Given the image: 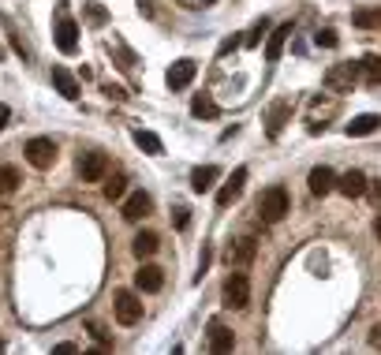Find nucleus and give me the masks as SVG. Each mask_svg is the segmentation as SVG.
<instances>
[{
	"instance_id": "obj_1",
	"label": "nucleus",
	"mask_w": 381,
	"mask_h": 355,
	"mask_svg": "<svg viewBox=\"0 0 381 355\" xmlns=\"http://www.w3.org/2000/svg\"><path fill=\"white\" fill-rule=\"evenodd\" d=\"M258 214H262V221H269V225H277V221L288 214V191L281 187H269L266 194L258 199Z\"/></svg>"
},
{
	"instance_id": "obj_2",
	"label": "nucleus",
	"mask_w": 381,
	"mask_h": 355,
	"mask_svg": "<svg viewBox=\"0 0 381 355\" xmlns=\"http://www.w3.org/2000/svg\"><path fill=\"white\" fill-rule=\"evenodd\" d=\"M247 303H251V281H247V273H228V281H225V307L243 310Z\"/></svg>"
},
{
	"instance_id": "obj_3",
	"label": "nucleus",
	"mask_w": 381,
	"mask_h": 355,
	"mask_svg": "<svg viewBox=\"0 0 381 355\" xmlns=\"http://www.w3.org/2000/svg\"><path fill=\"white\" fill-rule=\"evenodd\" d=\"M356 78H359V64H333V68L325 71V90L348 94V90L356 86Z\"/></svg>"
},
{
	"instance_id": "obj_4",
	"label": "nucleus",
	"mask_w": 381,
	"mask_h": 355,
	"mask_svg": "<svg viewBox=\"0 0 381 355\" xmlns=\"http://www.w3.org/2000/svg\"><path fill=\"white\" fill-rule=\"evenodd\" d=\"M57 49L68 52V57H71V52H78V23L64 8L57 11Z\"/></svg>"
},
{
	"instance_id": "obj_5",
	"label": "nucleus",
	"mask_w": 381,
	"mask_h": 355,
	"mask_svg": "<svg viewBox=\"0 0 381 355\" xmlns=\"http://www.w3.org/2000/svg\"><path fill=\"white\" fill-rule=\"evenodd\" d=\"M26 161H30L34 168H52V161H57V142L52 139H30L26 142Z\"/></svg>"
},
{
	"instance_id": "obj_6",
	"label": "nucleus",
	"mask_w": 381,
	"mask_h": 355,
	"mask_svg": "<svg viewBox=\"0 0 381 355\" xmlns=\"http://www.w3.org/2000/svg\"><path fill=\"white\" fill-rule=\"evenodd\" d=\"M78 176H83L86 183H98V180H105V176H109V157H105V153H98V150L83 153V157H78Z\"/></svg>"
},
{
	"instance_id": "obj_7",
	"label": "nucleus",
	"mask_w": 381,
	"mask_h": 355,
	"mask_svg": "<svg viewBox=\"0 0 381 355\" xmlns=\"http://www.w3.org/2000/svg\"><path fill=\"white\" fill-rule=\"evenodd\" d=\"M142 318V303L135 292H116V322L120 325H135Z\"/></svg>"
},
{
	"instance_id": "obj_8",
	"label": "nucleus",
	"mask_w": 381,
	"mask_h": 355,
	"mask_svg": "<svg viewBox=\"0 0 381 355\" xmlns=\"http://www.w3.org/2000/svg\"><path fill=\"white\" fill-rule=\"evenodd\" d=\"M194 75H199V64H194V60H176L172 68H168L165 83L172 86V90H183V86L194 83Z\"/></svg>"
},
{
	"instance_id": "obj_9",
	"label": "nucleus",
	"mask_w": 381,
	"mask_h": 355,
	"mask_svg": "<svg viewBox=\"0 0 381 355\" xmlns=\"http://www.w3.org/2000/svg\"><path fill=\"white\" fill-rule=\"evenodd\" d=\"M243 183H247V168H235V173L228 176V183L217 191V206H221V209H228V206L243 194Z\"/></svg>"
},
{
	"instance_id": "obj_10",
	"label": "nucleus",
	"mask_w": 381,
	"mask_h": 355,
	"mask_svg": "<svg viewBox=\"0 0 381 355\" xmlns=\"http://www.w3.org/2000/svg\"><path fill=\"white\" fill-rule=\"evenodd\" d=\"M336 191L344 194V199H363L366 194V176L359 173V168H351V173H344L336 180Z\"/></svg>"
},
{
	"instance_id": "obj_11",
	"label": "nucleus",
	"mask_w": 381,
	"mask_h": 355,
	"mask_svg": "<svg viewBox=\"0 0 381 355\" xmlns=\"http://www.w3.org/2000/svg\"><path fill=\"white\" fill-rule=\"evenodd\" d=\"M307 183H310V194H318V199H322V194H329L336 187V173H333V168H325V165H318Z\"/></svg>"
},
{
	"instance_id": "obj_12",
	"label": "nucleus",
	"mask_w": 381,
	"mask_h": 355,
	"mask_svg": "<svg viewBox=\"0 0 381 355\" xmlns=\"http://www.w3.org/2000/svg\"><path fill=\"white\" fill-rule=\"evenodd\" d=\"M217 180H221V168L217 165H202V168H194V173H191V191L194 194H206Z\"/></svg>"
},
{
	"instance_id": "obj_13",
	"label": "nucleus",
	"mask_w": 381,
	"mask_h": 355,
	"mask_svg": "<svg viewBox=\"0 0 381 355\" xmlns=\"http://www.w3.org/2000/svg\"><path fill=\"white\" fill-rule=\"evenodd\" d=\"M288 37H292V23H284V26H277V30L269 34V42H266V60H269V64H277V60H281V52H284V45H288Z\"/></svg>"
},
{
	"instance_id": "obj_14",
	"label": "nucleus",
	"mask_w": 381,
	"mask_h": 355,
	"mask_svg": "<svg viewBox=\"0 0 381 355\" xmlns=\"http://www.w3.org/2000/svg\"><path fill=\"white\" fill-rule=\"evenodd\" d=\"M52 86L60 90V98L78 101V78H75L68 68H52Z\"/></svg>"
},
{
	"instance_id": "obj_15",
	"label": "nucleus",
	"mask_w": 381,
	"mask_h": 355,
	"mask_svg": "<svg viewBox=\"0 0 381 355\" xmlns=\"http://www.w3.org/2000/svg\"><path fill=\"white\" fill-rule=\"evenodd\" d=\"M161 284H165V273L157 266H142L135 273V288H139V292H161Z\"/></svg>"
},
{
	"instance_id": "obj_16",
	"label": "nucleus",
	"mask_w": 381,
	"mask_h": 355,
	"mask_svg": "<svg viewBox=\"0 0 381 355\" xmlns=\"http://www.w3.org/2000/svg\"><path fill=\"white\" fill-rule=\"evenodd\" d=\"M150 206H153L150 194H146V191H135V194L124 202V221H142V217L150 214Z\"/></svg>"
},
{
	"instance_id": "obj_17",
	"label": "nucleus",
	"mask_w": 381,
	"mask_h": 355,
	"mask_svg": "<svg viewBox=\"0 0 381 355\" xmlns=\"http://www.w3.org/2000/svg\"><path fill=\"white\" fill-rule=\"evenodd\" d=\"M235 348V337H232V330L228 325H221V322H213L209 325V351H232Z\"/></svg>"
},
{
	"instance_id": "obj_18",
	"label": "nucleus",
	"mask_w": 381,
	"mask_h": 355,
	"mask_svg": "<svg viewBox=\"0 0 381 355\" xmlns=\"http://www.w3.org/2000/svg\"><path fill=\"white\" fill-rule=\"evenodd\" d=\"M377 127H381V116H377V112H363V116H356V120L348 124V135H351V139H359V135H374Z\"/></svg>"
},
{
	"instance_id": "obj_19",
	"label": "nucleus",
	"mask_w": 381,
	"mask_h": 355,
	"mask_svg": "<svg viewBox=\"0 0 381 355\" xmlns=\"http://www.w3.org/2000/svg\"><path fill=\"white\" fill-rule=\"evenodd\" d=\"M254 251H258V243H254V240H240L235 247H228V266H235V269L247 266V262L254 258Z\"/></svg>"
},
{
	"instance_id": "obj_20",
	"label": "nucleus",
	"mask_w": 381,
	"mask_h": 355,
	"mask_svg": "<svg viewBox=\"0 0 381 355\" xmlns=\"http://www.w3.org/2000/svg\"><path fill=\"white\" fill-rule=\"evenodd\" d=\"M191 112L199 116V120H217V116H221L217 101L209 98V94H194V101H191Z\"/></svg>"
},
{
	"instance_id": "obj_21",
	"label": "nucleus",
	"mask_w": 381,
	"mask_h": 355,
	"mask_svg": "<svg viewBox=\"0 0 381 355\" xmlns=\"http://www.w3.org/2000/svg\"><path fill=\"white\" fill-rule=\"evenodd\" d=\"M157 235L153 232H139L135 240H131V251H135V258H150V255H157Z\"/></svg>"
},
{
	"instance_id": "obj_22",
	"label": "nucleus",
	"mask_w": 381,
	"mask_h": 355,
	"mask_svg": "<svg viewBox=\"0 0 381 355\" xmlns=\"http://www.w3.org/2000/svg\"><path fill=\"white\" fill-rule=\"evenodd\" d=\"M351 23L359 26V30H381V8H359Z\"/></svg>"
},
{
	"instance_id": "obj_23",
	"label": "nucleus",
	"mask_w": 381,
	"mask_h": 355,
	"mask_svg": "<svg viewBox=\"0 0 381 355\" xmlns=\"http://www.w3.org/2000/svg\"><path fill=\"white\" fill-rule=\"evenodd\" d=\"M19 183H23V173H19L16 165H0V194L19 191Z\"/></svg>"
},
{
	"instance_id": "obj_24",
	"label": "nucleus",
	"mask_w": 381,
	"mask_h": 355,
	"mask_svg": "<svg viewBox=\"0 0 381 355\" xmlns=\"http://www.w3.org/2000/svg\"><path fill=\"white\" fill-rule=\"evenodd\" d=\"M359 75H363L370 86H381V57H374V52H370V57H363Z\"/></svg>"
},
{
	"instance_id": "obj_25",
	"label": "nucleus",
	"mask_w": 381,
	"mask_h": 355,
	"mask_svg": "<svg viewBox=\"0 0 381 355\" xmlns=\"http://www.w3.org/2000/svg\"><path fill=\"white\" fill-rule=\"evenodd\" d=\"M135 142H139V150H146V153H165L161 139H157L153 131H135Z\"/></svg>"
},
{
	"instance_id": "obj_26",
	"label": "nucleus",
	"mask_w": 381,
	"mask_h": 355,
	"mask_svg": "<svg viewBox=\"0 0 381 355\" xmlns=\"http://www.w3.org/2000/svg\"><path fill=\"white\" fill-rule=\"evenodd\" d=\"M124 191H127V180L124 176H112L109 183H105V199H109V202H120Z\"/></svg>"
},
{
	"instance_id": "obj_27",
	"label": "nucleus",
	"mask_w": 381,
	"mask_h": 355,
	"mask_svg": "<svg viewBox=\"0 0 381 355\" xmlns=\"http://www.w3.org/2000/svg\"><path fill=\"white\" fill-rule=\"evenodd\" d=\"M284 120H288V105L281 101V105H273V112H269V135H281Z\"/></svg>"
},
{
	"instance_id": "obj_28",
	"label": "nucleus",
	"mask_w": 381,
	"mask_h": 355,
	"mask_svg": "<svg viewBox=\"0 0 381 355\" xmlns=\"http://www.w3.org/2000/svg\"><path fill=\"white\" fill-rule=\"evenodd\" d=\"M86 23L90 26H105L109 23V11H105L101 4H86Z\"/></svg>"
},
{
	"instance_id": "obj_29",
	"label": "nucleus",
	"mask_w": 381,
	"mask_h": 355,
	"mask_svg": "<svg viewBox=\"0 0 381 355\" xmlns=\"http://www.w3.org/2000/svg\"><path fill=\"white\" fill-rule=\"evenodd\" d=\"M266 30H269V23H266V19H262V23H254V30L243 37V45H251V49H254V45L262 42V34H266Z\"/></svg>"
},
{
	"instance_id": "obj_30",
	"label": "nucleus",
	"mask_w": 381,
	"mask_h": 355,
	"mask_svg": "<svg viewBox=\"0 0 381 355\" xmlns=\"http://www.w3.org/2000/svg\"><path fill=\"white\" fill-rule=\"evenodd\" d=\"M318 45H325V49H333L336 45V30H318V37H314Z\"/></svg>"
},
{
	"instance_id": "obj_31",
	"label": "nucleus",
	"mask_w": 381,
	"mask_h": 355,
	"mask_svg": "<svg viewBox=\"0 0 381 355\" xmlns=\"http://www.w3.org/2000/svg\"><path fill=\"white\" fill-rule=\"evenodd\" d=\"M366 191H370V199H374V206L381 209V180H377V183H366Z\"/></svg>"
},
{
	"instance_id": "obj_32",
	"label": "nucleus",
	"mask_w": 381,
	"mask_h": 355,
	"mask_svg": "<svg viewBox=\"0 0 381 355\" xmlns=\"http://www.w3.org/2000/svg\"><path fill=\"white\" fill-rule=\"evenodd\" d=\"M187 221H191V209H176V228H187Z\"/></svg>"
},
{
	"instance_id": "obj_33",
	"label": "nucleus",
	"mask_w": 381,
	"mask_h": 355,
	"mask_svg": "<svg viewBox=\"0 0 381 355\" xmlns=\"http://www.w3.org/2000/svg\"><path fill=\"white\" fill-rule=\"evenodd\" d=\"M105 94H109L112 101H124V98H127V94H124V86H112V83L105 86Z\"/></svg>"
},
{
	"instance_id": "obj_34",
	"label": "nucleus",
	"mask_w": 381,
	"mask_h": 355,
	"mask_svg": "<svg viewBox=\"0 0 381 355\" xmlns=\"http://www.w3.org/2000/svg\"><path fill=\"white\" fill-rule=\"evenodd\" d=\"M8 120H11V109H8V105H0V131L8 127Z\"/></svg>"
},
{
	"instance_id": "obj_35",
	"label": "nucleus",
	"mask_w": 381,
	"mask_h": 355,
	"mask_svg": "<svg viewBox=\"0 0 381 355\" xmlns=\"http://www.w3.org/2000/svg\"><path fill=\"white\" fill-rule=\"evenodd\" d=\"M139 11L150 19V16H153V0H139Z\"/></svg>"
},
{
	"instance_id": "obj_36",
	"label": "nucleus",
	"mask_w": 381,
	"mask_h": 355,
	"mask_svg": "<svg viewBox=\"0 0 381 355\" xmlns=\"http://www.w3.org/2000/svg\"><path fill=\"white\" fill-rule=\"evenodd\" d=\"M235 45H240V37H228V42H225V45H221V57H228V52H232Z\"/></svg>"
},
{
	"instance_id": "obj_37",
	"label": "nucleus",
	"mask_w": 381,
	"mask_h": 355,
	"mask_svg": "<svg viewBox=\"0 0 381 355\" xmlns=\"http://www.w3.org/2000/svg\"><path fill=\"white\" fill-rule=\"evenodd\" d=\"M370 344L381 348V325H374V333H370Z\"/></svg>"
},
{
	"instance_id": "obj_38",
	"label": "nucleus",
	"mask_w": 381,
	"mask_h": 355,
	"mask_svg": "<svg viewBox=\"0 0 381 355\" xmlns=\"http://www.w3.org/2000/svg\"><path fill=\"white\" fill-rule=\"evenodd\" d=\"M374 232H377V240H381V217H377V225H374Z\"/></svg>"
},
{
	"instance_id": "obj_39",
	"label": "nucleus",
	"mask_w": 381,
	"mask_h": 355,
	"mask_svg": "<svg viewBox=\"0 0 381 355\" xmlns=\"http://www.w3.org/2000/svg\"><path fill=\"white\" fill-rule=\"evenodd\" d=\"M0 60H4V45H0Z\"/></svg>"
},
{
	"instance_id": "obj_40",
	"label": "nucleus",
	"mask_w": 381,
	"mask_h": 355,
	"mask_svg": "<svg viewBox=\"0 0 381 355\" xmlns=\"http://www.w3.org/2000/svg\"><path fill=\"white\" fill-rule=\"evenodd\" d=\"M202 4H213V0H202Z\"/></svg>"
},
{
	"instance_id": "obj_41",
	"label": "nucleus",
	"mask_w": 381,
	"mask_h": 355,
	"mask_svg": "<svg viewBox=\"0 0 381 355\" xmlns=\"http://www.w3.org/2000/svg\"><path fill=\"white\" fill-rule=\"evenodd\" d=\"M0 348H4V337H0Z\"/></svg>"
}]
</instances>
